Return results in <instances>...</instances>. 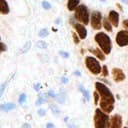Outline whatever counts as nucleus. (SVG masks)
I'll return each instance as SVG.
<instances>
[{
  "mask_svg": "<svg viewBox=\"0 0 128 128\" xmlns=\"http://www.w3.org/2000/svg\"><path fill=\"white\" fill-rule=\"evenodd\" d=\"M79 89H80V91L82 92V94L84 95V97H85V99L86 100H89L90 99V95H89V92L82 86V85H80V87H79Z\"/></svg>",
  "mask_w": 128,
  "mask_h": 128,
  "instance_id": "nucleus-18",
  "label": "nucleus"
},
{
  "mask_svg": "<svg viewBox=\"0 0 128 128\" xmlns=\"http://www.w3.org/2000/svg\"><path fill=\"white\" fill-rule=\"evenodd\" d=\"M110 128H122V117L119 114H114L110 118Z\"/></svg>",
  "mask_w": 128,
  "mask_h": 128,
  "instance_id": "nucleus-8",
  "label": "nucleus"
},
{
  "mask_svg": "<svg viewBox=\"0 0 128 128\" xmlns=\"http://www.w3.org/2000/svg\"><path fill=\"white\" fill-rule=\"evenodd\" d=\"M85 65H86L87 69L94 75H98L102 72V67H101L99 61L92 56H87L85 58Z\"/></svg>",
  "mask_w": 128,
  "mask_h": 128,
  "instance_id": "nucleus-5",
  "label": "nucleus"
},
{
  "mask_svg": "<svg viewBox=\"0 0 128 128\" xmlns=\"http://www.w3.org/2000/svg\"><path fill=\"white\" fill-rule=\"evenodd\" d=\"M44 101H45V98H44V96H43V95H39L38 99L36 100V105H37V106H39V105L43 104V102H44Z\"/></svg>",
  "mask_w": 128,
  "mask_h": 128,
  "instance_id": "nucleus-23",
  "label": "nucleus"
},
{
  "mask_svg": "<svg viewBox=\"0 0 128 128\" xmlns=\"http://www.w3.org/2000/svg\"><path fill=\"white\" fill-rule=\"evenodd\" d=\"M46 127H47V128H54V125H53L52 123H47Z\"/></svg>",
  "mask_w": 128,
  "mask_h": 128,
  "instance_id": "nucleus-36",
  "label": "nucleus"
},
{
  "mask_svg": "<svg viewBox=\"0 0 128 128\" xmlns=\"http://www.w3.org/2000/svg\"><path fill=\"white\" fill-rule=\"evenodd\" d=\"M60 55H61L62 57H64V58H68V57L70 56L68 52H64V51H60Z\"/></svg>",
  "mask_w": 128,
  "mask_h": 128,
  "instance_id": "nucleus-31",
  "label": "nucleus"
},
{
  "mask_svg": "<svg viewBox=\"0 0 128 128\" xmlns=\"http://www.w3.org/2000/svg\"><path fill=\"white\" fill-rule=\"evenodd\" d=\"M25 101H26V94L23 93V94H21L20 97H19V103H23V102H25Z\"/></svg>",
  "mask_w": 128,
  "mask_h": 128,
  "instance_id": "nucleus-29",
  "label": "nucleus"
},
{
  "mask_svg": "<svg viewBox=\"0 0 128 128\" xmlns=\"http://www.w3.org/2000/svg\"><path fill=\"white\" fill-rule=\"evenodd\" d=\"M0 13L8 14L9 13V6L6 0H0Z\"/></svg>",
  "mask_w": 128,
  "mask_h": 128,
  "instance_id": "nucleus-14",
  "label": "nucleus"
},
{
  "mask_svg": "<svg viewBox=\"0 0 128 128\" xmlns=\"http://www.w3.org/2000/svg\"><path fill=\"white\" fill-rule=\"evenodd\" d=\"M94 126L95 128H110V118L108 114L102 111L100 108L96 109L95 111Z\"/></svg>",
  "mask_w": 128,
  "mask_h": 128,
  "instance_id": "nucleus-3",
  "label": "nucleus"
},
{
  "mask_svg": "<svg viewBox=\"0 0 128 128\" xmlns=\"http://www.w3.org/2000/svg\"><path fill=\"white\" fill-rule=\"evenodd\" d=\"M74 27L76 29V32L79 36L80 39H85L87 37V30L85 28V26L83 24H80V23H75L74 24Z\"/></svg>",
  "mask_w": 128,
  "mask_h": 128,
  "instance_id": "nucleus-9",
  "label": "nucleus"
},
{
  "mask_svg": "<svg viewBox=\"0 0 128 128\" xmlns=\"http://www.w3.org/2000/svg\"><path fill=\"white\" fill-rule=\"evenodd\" d=\"M38 35L40 36V37H42V38H44V37H46V36H48V30L47 29H41L40 31H39V33H38Z\"/></svg>",
  "mask_w": 128,
  "mask_h": 128,
  "instance_id": "nucleus-22",
  "label": "nucleus"
},
{
  "mask_svg": "<svg viewBox=\"0 0 128 128\" xmlns=\"http://www.w3.org/2000/svg\"><path fill=\"white\" fill-rule=\"evenodd\" d=\"M122 1H123L125 4H127V5H128V0H122Z\"/></svg>",
  "mask_w": 128,
  "mask_h": 128,
  "instance_id": "nucleus-38",
  "label": "nucleus"
},
{
  "mask_svg": "<svg viewBox=\"0 0 128 128\" xmlns=\"http://www.w3.org/2000/svg\"><path fill=\"white\" fill-rule=\"evenodd\" d=\"M95 88H96V91L100 95V109L104 111L105 113L109 114L114 109L115 98L113 94L111 93L109 88L101 82H96Z\"/></svg>",
  "mask_w": 128,
  "mask_h": 128,
  "instance_id": "nucleus-1",
  "label": "nucleus"
},
{
  "mask_svg": "<svg viewBox=\"0 0 128 128\" xmlns=\"http://www.w3.org/2000/svg\"><path fill=\"white\" fill-rule=\"evenodd\" d=\"M30 47H31V42H30V41H27L26 44L23 46V48H22V50H21L20 53H21V54H22V53H26V52L30 49Z\"/></svg>",
  "mask_w": 128,
  "mask_h": 128,
  "instance_id": "nucleus-20",
  "label": "nucleus"
},
{
  "mask_svg": "<svg viewBox=\"0 0 128 128\" xmlns=\"http://www.w3.org/2000/svg\"><path fill=\"white\" fill-rule=\"evenodd\" d=\"M124 128H127V127H124Z\"/></svg>",
  "mask_w": 128,
  "mask_h": 128,
  "instance_id": "nucleus-41",
  "label": "nucleus"
},
{
  "mask_svg": "<svg viewBox=\"0 0 128 128\" xmlns=\"http://www.w3.org/2000/svg\"><path fill=\"white\" fill-rule=\"evenodd\" d=\"M74 74H75V75H77V76H80V75H81V73H80L79 71H75V73H74Z\"/></svg>",
  "mask_w": 128,
  "mask_h": 128,
  "instance_id": "nucleus-37",
  "label": "nucleus"
},
{
  "mask_svg": "<svg viewBox=\"0 0 128 128\" xmlns=\"http://www.w3.org/2000/svg\"><path fill=\"white\" fill-rule=\"evenodd\" d=\"M80 0H68L67 3V8L69 11H74L77 9V7L79 6Z\"/></svg>",
  "mask_w": 128,
  "mask_h": 128,
  "instance_id": "nucleus-12",
  "label": "nucleus"
},
{
  "mask_svg": "<svg viewBox=\"0 0 128 128\" xmlns=\"http://www.w3.org/2000/svg\"><path fill=\"white\" fill-rule=\"evenodd\" d=\"M0 40H1V36H0Z\"/></svg>",
  "mask_w": 128,
  "mask_h": 128,
  "instance_id": "nucleus-40",
  "label": "nucleus"
},
{
  "mask_svg": "<svg viewBox=\"0 0 128 128\" xmlns=\"http://www.w3.org/2000/svg\"><path fill=\"white\" fill-rule=\"evenodd\" d=\"M47 43L46 42H44V41H38L37 43H36V47L37 48H41V49H46L47 48Z\"/></svg>",
  "mask_w": 128,
  "mask_h": 128,
  "instance_id": "nucleus-19",
  "label": "nucleus"
},
{
  "mask_svg": "<svg viewBox=\"0 0 128 128\" xmlns=\"http://www.w3.org/2000/svg\"><path fill=\"white\" fill-rule=\"evenodd\" d=\"M45 114H46V112H45L44 109H39V110H38V115H40V116H44Z\"/></svg>",
  "mask_w": 128,
  "mask_h": 128,
  "instance_id": "nucleus-32",
  "label": "nucleus"
},
{
  "mask_svg": "<svg viewBox=\"0 0 128 128\" xmlns=\"http://www.w3.org/2000/svg\"><path fill=\"white\" fill-rule=\"evenodd\" d=\"M9 83V80H6L1 86H0V97L3 95V93H4V91H5V89H6V87H7V84Z\"/></svg>",
  "mask_w": 128,
  "mask_h": 128,
  "instance_id": "nucleus-21",
  "label": "nucleus"
},
{
  "mask_svg": "<svg viewBox=\"0 0 128 128\" xmlns=\"http://www.w3.org/2000/svg\"><path fill=\"white\" fill-rule=\"evenodd\" d=\"M21 128H31V125L30 124H28V123H25V124H23L22 125V127Z\"/></svg>",
  "mask_w": 128,
  "mask_h": 128,
  "instance_id": "nucleus-35",
  "label": "nucleus"
},
{
  "mask_svg": "<svg viewBox=\"0 0 128 128\" xmlns=\"http://www.w3.org/2000/svg\"><path fill=\"white\" fill-rule=\"evenodd\" d=\"M42 6H43V8H44V9H46V10H48V9H50V8H51L50 3H48L47 1H43V2H42Z\"/></svg>",
  "mask_w": 128,
  "mask_h": 128,
  "instance_id": "nucleus-26",
  "label": "nucleus"
},
{
  "mask_svg": "<svg viewBox=\"0 0 128 128\" xmlns=\"http://www.w3.org/2000/svg\"><path fill=\"white\" fill-rule=\"evenodd\" d=\"M6 50H7V46H6V44L0 42V54L3 53V52H5Z\"/></svg>",
  "mask_w": 128,
  "mask_h": 128,
  "instance_id": "nucleus-25",
  "label": "nucleus"
},
{
  "mask_svg": "<svg viewBox=\"0 0 128 128\" xmlns=\"http://www.w3.org/2000/svg\"><path fill=\"white\" fill-rule=\"evenodd\" d=\"M75 19L78 20L80 23L87 25L90 20V14L88 8L85 5H79L75 10Z\"/></svg>",
  "mask_w": 128,
  "mask_h": 128,
  "instance_id": "nucleus-4",
  "label": "nucleus"
},
{
  "mask_svg": "<svg viewBox=\"0 0 128 128\" xmlns=\"http://www.w3.org/2000/svg\"><path fill=\"white\" fill-rule=\"evenodd\" d=\"M91 26L95 30H100L102 27V14L99 11H93L90 16Z\"/></svg>",
  "mask_w": 128,
  "mask_h": 128,
  "instance_id": "nucleus-6",
  "label": "nucleus"
},
{
  "mask_svg": "<svg viewBox=\"0 0 128 128\" xmlns=\"http://www.w3.org/2000/svg\"><path fill=\"white\" fill-rule=\"evenodd\" d=\"M102 24H103V26H104V28H105L106 31H108V32H111V31H112V26H113V25L111 24V22L109 21V19L104 18Z\"/></svg>",
  "mask_w": 128,
  "mask_h": 128,
  "instance_id": "nucleus-16",
  "label": "nucleus"
},
{
  "mask_svg": "<svg viewBox=\"0 0 128 128\" xmlns=\"http://www.w3.org/2000/svg\"><path fill=\"white\" fill-rule=\"evenodd\" d=\"M108 19H109V21L111 22V24L113 26L118 27V25H119V14H118V12H116L115 10H111L109 12Z\"/></svg>",
  "mask_w": 128,
  "mask_h": 128,
  "instance_id": "nucleus-11",
  "label": "nucleus"
},
{
  "mask_svg": "<svg viewBox=\"0 0 128 128\" xmlns=\"http://www.w3.org/2000/svg\"><path fill=\"white\" fill-rule=\"evenodd\" d=\"M102 75L104 76V77H106V76H108V70H107V66H103L102 67Z\"/></svg>",
  "mask_w": 128,
  "mask_h": 128,
  "instance_id": "nucleus-28",
  "label": "nucleus"
},
{
  "mask_svg": "<svg viewBox=\"0 0 128 128\" xmlns=\"http://www.w3.org/2000/svg\"><path fill=\"white\" fill-rule=\"evenodd\" d=\"M116 43L120 47H124L128 45V31L127 30H121L117 33Z\"/></svg>",
  "mask_w": 128,
  "mask_h": 128,
  "instance_id": "nucleus-7",
  "label": "nucleus"
},
{
  "mask_svg": "<svg viewBox=\"0 0 128 128\" xmlns=\"http://www.w3.org/2000/svg\"><path fill=\"white\" fill-rule=\"evenodd\" d=\"M94 39L97 42V44L99 45L100 49L104 52V54H110L111 49H112V43H111L110 37L106 33L99 32L95 35Z\"/></svg>",
  "mask_w": 128,
  "mask_h": 128,
  "instance_id": "nucleus-2",
  "label": "nucleus"
},
{
  "mask_svg": "<svg viewBox=\"0 0 128 128\" xmlns=\"http://www.w3.org/2000/svg\"><path fill=\"white\" fill-rule=\"evenodd\" d=\"M93 95H94V103H95V104H98V102H99V98H100L99 93H98L97 91H95Z\"/></svg>",
  "mask_w": 128,
  "mask_h": 128,
  "instance_id": "nucleus-24",
  "label": "nucleus"
},
{
  "mask_svg": "<svg viewBox=\"0 0 128 128\" xmlns=\"http://www.w3.org/2000/svg\"><path fill=\"white\" fill-rule=\"evenodd\" d=\"M112 75L115 82H121L125 79V74L120 68H114L112 70Z\"/></svg>",
  "mask_w": 128,
  "mask_h": 128,
  "instance_id": "nucleus-10",
  "label": "nucleus"
},
{
  "mask_svg": "<svg viewBox=\"0 0 128 128\" xmlns=\"http://www.w3.org/2000/svg\"><path fill=\"white\" fill-rule=\"evenodd\" d=\"M90 52H91L93 55H95L99 60H101V61H104V60H105L104 52H103L102 50H100V49H90Z\"/></svg>",
  "mask_w": 128,
  "mask_h": 128,
  "instance_id": "nucleus-13",
  "label": "nucleus"
},
{
  "mask_svg": "<svg viewBox=\"0 0 128 128\" xmlns=\"http://www.w3.org/2000/svg\"><path fill=\"white\" fill-rule=\"evenodd\" d=\"M72 37H73V39H74V43H75V44H78V43H79V41H80V40H79L80 38H78V36H77L75 33H73V34H72Z\"/></svg>",
  "mask_w": 128,
  "mask_h": 128,
  "instance_id": "nucleus-30",
  "label": "nucleus"
},
{
  "mask_svg": "<svg viewBox=\"0 0 128 128\" xmlns=\"http://www.w3.org/2000/svg\"><path fill=\"white\" fill-rule=\"evenodd\" d=\"M50 109L53 111L54 114H59V113H60V112H59V109H58L55 105H51V106H50Z\"/></svg>",
  "mask_w": 128,
  "mask_h": 128,
  "instance_id": "nucleus-27",
  "label": "nucleus"
},
{
  "mask_svg": "<svg viewBox=\"0 0 128 128\" xmlns=\"http://www.w3.org/2000/svg\"><path fill=\"white\" fill-rule=\"evenodd\" d=\"M61 83H64V84L68 83V78H66V77H62V78H61Z\"/></svg>",
  "mask_w": 128,
  "mask_h": 128,
  "instance_id": "nucleus-33",
  "label": "nucleus"
},
{
  "mask_svg": "<svg viewBox=\"0 0 128 128\" xmlns=\"http://www.w3.org/2000/svg\"><path fill=\"white\" fill-rule=\"evenodd\" d=\"M55 97H56L57 101H58L59 103H61V104H63V103L65 102V100H66V95H65V93H59V94H57Z\"/></svg>",
  "mask_w": 128,
  "mask_h": 128,
  "instance_id": "nucleus-17",
  "label": "nucleus"
},
{
  "mask_svg": "<svg viewBox=\"0 0 128 128\" xmlns=\"http://www.w3.org/2000/svg\"><path fill=\"white\" fill-rule=\"evenodd\" d=\"M40 88H41V85H40L39 83L35 84V86H34V89H35L36 91H39V90H40Z\"/></svg>",
  "mask_w": 128,
  "mask_h": 128,
  "instance_id": "nucleus-34",
  "label": "nucleus"
},
{
  "mask_svg": "<svg viewBox=\"0 0 128 128\" xmlns=\"http://www.w3.org/2000/svg\"><path fill=\"white\" fill-rule=\"evenodd\" d=\"M101 1H102V2H105V0H101Z\"/></svg>",
  "mask_w": 128,
  "mask_h": 128,
  "instance_id": "nucleus-39",
  "label": "nucleus"
},
{
  "mask_svg": "<svg viewBox=\"0 0 128 128\" xmlns=\"http://www.w3.org/2000/svg\"><path fill=\"white\" fill-rule=\"evenodd\" d=\"M15 107H16V105L13 103H6L3 105H0V110L1 111H10V110H13Z\"/></svg>",
  "mask_w": 128,
  "mask_h": 128,
  "instance_id": "nucleus-15",
  "label": "nucleus"
}]
</instances>
